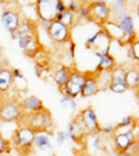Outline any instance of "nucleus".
Returning a JSON list of instances; mask_svg holds the SVG:
<instances>
[{
	"instance_id": "1",
	"label": "nucleus",
	"mask_w": 139,
	"mask_h": 156,
	"mask_svg": "<svg viewBox=\"0 0 139 156\" xmlns=\"http://www.w3.org/2000/svg\"><path fill=\"white\" fill-rule=\"evenodd\" d=\"M23 123L24 126H28L29 128H32L35 133H50V131L54 130V126H56L53 114L46 107H43L42 110L36 112V113L25 116ZM23 123L19 126H23Z\"/></svg>"
},
{
	"instance_id": "2",
	"label": "nucleus",
	"mask_w": 139,
	"mask_h": 156,
	"mask_svg": "<svg viewBox=\"0 0 139 156\" xmlns=\"http://www.w3.org/2000/svg\"><path fill=\"white\" fill-rule=\"evenodd\" d=\"M35 13L39 21H56L57 14L65 10L63 0H38L35 2Z\"/></svg>"
},
{
	"instance_id": "3",
	"label": "nucleus",
	"mask_w": 139,
	"mask_h": 156,
	"mask_svg": "<svg viewBox=\"0 0 139 156\" xmlns=\"http://www.w3.org/2000/svg\"><path fill=\"white\" fill-rule=\"evenodd\" d=\"M111 42H113V41L109 38V35H107L102 28H99L96 32L91 34V35L85 39L84 45L86 49H91L92 52L95 53V56L99 58L102 55L110 53Z\"/></svg>"
},
{
	"instance_id": "4",
	"label": "nucleus",
	"mask_w": 139,
	"mask_h": 156,
	"mask_svg": "<svg viewBox=\"0 0 139 156\" xmlns=\"http://www.w3.org/2000/svg\"><path fill=\"white\" fill-rule=\"evenodd\" d=\"M36 133L29 128L28 126H19L16 131L13 133V138L10 142L13 144V146L21 153H31L33 146V140H35Z\"/></svg>"
},
{
	"instance_id": "5",
	"label": "nucleus",
	"mask_w": 139,
	"mask_h": 156,
	"mask_svg": "<svg viewBox=\"0 0 139 156\" xmlns=\"http://www.w3.org/2000/svg\"><path fill=\"white\" fill-rule=\"evenodd\" d=\"M24 113L21 109L19 101L17 99H4L2 98L0 107V123H21Z\"/></svg>"
},
{
	"instance_id": "6",
	"label": "nucleus",
	"mask_w": 139,
	"mask_h": 156,
	"mask_svg": "<svg viewBox=\"0 0 139 156\" xmlns=\"http://www.w3.org/2000/svg\"><path fill=\"white\" fill-rule=\"evenodd\" d=\"M85 78H86V73L81 71L78 68H74L70 78H68L67 84L61 89H58L61 92V96H68V98H72V99L79 98L82 92V88H84Z\"/></svg>"
},
{
	"instance_id": "7",
	"label": "nucleus",
	"mask_w": 139,
	"mask_h": 156,
	"mask_svg": "<svg viewBox=\"0 0 139 156\" xmlns=\"http://www.w3.org/2000/svg\"><path fill=\"white\" fill-rule=\"evenodd\" d=\"M78 120V123L81 124V127L84 128V131L86 133V135H93V134H100V123L97 119V114L95 107L88 106L85 109H82L78 116L75 117Z\"/></svg>"
},
{
	"instance_id": "8",
	"label": "nucleus",
	"mask_w": 139,
	"mask_h": 156,
	"mask_svg": "<svg viewBox=\"0 0 139 156\" xmlns=\"http://www.w3.org/2000/svg\"><path fill=\"white\" fill-rule=\"evenodd\" d=\"M89 18L91 23L96 24L97 27H102L111 20V10L107 2L96 0L89 2Z\"/></svg>"
},
{
	"instance_id": "9",
	"label": "nucleus",
	"mask_w": 139,
	"mask_h": 156,
	"mask_svg": "<svg viewBox=\"0 0 139 156\" xmlns=\"http://www.w3.org/2000/svg\"><path fill=\"white\" fill-rule=\"evenodd\" d=\"M138 128V127H136ZM135 130H130V131H121V133H116L111 138H113V149L116 153L118 152H127V149L131 146V144L139 138L138 133Z\"/></svg>"
},
{
	"instance_id": "10",
	"label": "nucleus",
	"mask_w": 139,
	"mask_h": 156,
	"mask_svg": "<svg viewBox=\"0 0 139 156\" xmlns=\"http://www.w3.org/2000/svg\"><path fill=\"white\" fill-rule=\"evenodd\" d=\"M0 21H2L3 28L11 35L13 32H16L17 28L19 27V24L23 21V17H21V13H19L18 10L6 9L4 7L2 10V14H0Z\"/></svg>"
},
{
	"instance_id": "11",
	"label": "nucleus",
	"mask_w": 139,
	"mask_h": 156,
	"mask_svg": "<svg viewBox=\"0 0 139 156\" xmlns=\"http://www.w3.org/2000/svg\"><path fill=\"white\" fill-rule=\"evenodd\" d=\"M72 31L68 29L67 27L61 25L57 21H53L50 29L47 31V36L50 38V41L57 45H65V43L72 41Z\"/></svg>"
},
{
	"instance_id": "12",
	"label": "nucleus",
	"mask_w": 139,
	"mask_h": 156,
	"mask_svg": "<svg viewBox=\"0 0 139 156\" xmlns=\"http://www.w3.org/2000/svg\"><path fill=\"white\" fill-rule=\"evenodd\" d=\"M40 152L46 156H54V148L52 144V136L47 133H36L35 140H33L32 151Z\"/></svg>"
},
{
	"instance_id": "13",
	"label": "nucleus",
	"mask_w": 139,
	"mask_h": 156,
	"mask_svg": "<svg viewBox=\"0 0 139 156\" xmlns=\"http://www.w3.org/2000/svg\"><path fill=\"white\" fill-rule=\"evenodd\" d=\"M121 31L124 34V45H131L136 39V31H135V23H134V17L131 14H127L125 17L118 21Z\"/></svg>"
},
{
	"instance_id": "14",
	"label": "nucleus",
	"mask_w": 139,
	"mask_h": 156,
	"mask_svg": "<svg viewBox=\"0 0 139 156\" xmlns=\"http://www.w3.org/2000/svg\"><path fill=\"white\" fill-rule=\"evenodd\" d=\"M86 73V78L84 82V88L81 92V98L86 99V98L95 96L100 92L99 89V80H97V74L95 71H85Z\"/></svg>"
},
{
	"instance_id": "15",
	"label": "nucleus",
	"mask_w": 139,
	"mask_h": 156,
	"mask_svg": "<svg viewBox=\"0 0 139 156\" xmlns=\"http://www.w3.org/2000/svg\"><path fill=\"white\" fill-rule=\"evenodd\" d=\"M19 105H21V109H23V113L24 116H29L32 113H36V112L42 110L45 105H43V101L40 98L35 96V95H28L19 101Z\"/></svg>"
},
{
	"instance_id": "16",
	"label": "nucleus",
	"mask_w": 139,
	"mask_h": 156,
	"mask_svg": "<svg viewBox=\"0 0 139 156\" xmlns=\"http://www.w3.org/2000/svg\"><path fill=\"white\" fill-rule=\"evenodd\" d=\"M68 140L74 141L75 144H84L86 140V133L84 131V128L81 127V124L78 123L77 119H72L67 126V130H65Z\"/></svg>"
},
{
	"instance_id": "17",
	"label": "nucleus",
	"mask_w": 139,
	"mask_h": 156,
	"mask_svg": "<svg viewBox=\"0 0 139 156\" xmlns=\"http://www.w3.org/2000/svg\"><path fill=\"white\" fill-rule=\"evenodd\" d=\"M38 32V24L33 21V20H29V18H23L19 27L17 28L16 32L11 34V38L14 41L19 39L21 36H26V35H36Z\"/></svg>"
},
{
	"instance_id": "18",
	"label": "nucleus",
	"mask_w": 139,
	"mask_h": 156,
	"mask_svg": "<svg viewBox=\"0 0 139 156\" xmlns=\"http://www.w3.org/2000/svg\"><path fill=\"white\" fill-rule=\"evenodd\" d=\"M97 60H99V62H97V66H96V68L93 70L96 74H102V73H107V74H110L114 68L117 67V60H116V57H114L111 53L102 55Z\"/></svg>"
},
{
	"instance_id": "19",
	"label": "nucleus",
	"mask_w": 139,
	"mask_h": 156,
	"mask_svg": "<svg viewBox=\"0 0 139 156\" xmlns=\"http://www.w3.org/2000/svg\"><path fill=\"white\" fill-rule=\"evenodd\" d=\"M72 70H74L72 66L61 64V66H58L54 71H53L52 78H53V81H54V84L57 85L58 89H61V88L67 84V81H68V78H70V75H71Z\"/></svg>"
},
{
	"instance_id": "20",
	"label": "nucleus",
	"mask_w": 139,
	"mask_h": 156,
	"mask_svg": "<svg viewBox=\"0 0 139 156\" xmlns=\"http://www.w3.org/2000/svg\"><path fill=\"white\" fill-rule=\"evenodd\" d=\"M100 28L109 35V38H110L111 41H117L120 45H124V34H123V31H121L118 23L110 20V21H107L104 25H102Z\"/></svg>"
},
{
	"instance_id": "21",
	"label": "nucleus",
	"mask_w": 139,
	"mask_h": 156,
	"mask_svg": "<svg viewBox=\"0 0 139 156\" xmlns=\"http://www.w3.org/2000/svg\"><path fill=\"white\" fill-rule=\"evenodd\" d=\"M111 10V21H116L118 23L123 17H125L128 13V3L125 0H114L109 3Z\"/></svg>"
},
{
	"instance_id": "22",
	"label": "nucleus",
	"mask_w": 139,
	"mask_h": 156,
	"mask_svg": "<svg viewBox=\"0 0 139 156\" xmlns=\"http://www.w3.org/2000/svg\"><path fill=\"white\" fill-rule=\"evenodd\" d=\"M14 78L11 74V68L10 67H2L0 70V96H3L4 94L13 88Z\"/></svg>"
},
{
	"instance_id": "23",
	"label": "nucleus",
	"mask_w": 139,
	"mask_h": 156,
	"mask_svg": "<svg viewBox=\"0 0 139 156\" xmlns=\"http://www.w3.org/2000/svg\"><path fill=\"white\" fill-rule=\"evenodd\" d=\"M85 142H86L88 148H91L93 152H104L107 148L106 145V141H104L103 135L102 134H93V135H88L86 140H85Z\"/></svg>"
},
{
	"instance_id": "24",
	"label": "nucleus",
	"mask_w": 139,
	"mask_h": 156,
	"mask_svg": "<svg viewBox=\"0 0 139 156\" xmlns=\"http://www.w3.org/2000/svg\"><path fill=\"white\" fill-rule=\"evenodd\" d=\"M56 21H57V23H60L61 25L67 27L68 29H72V28H75V27L78 25L77 16H75L74 13H71V11H67V10H64L63 13L57 14Z\"/></svg>"
},
{
	"instance_id": "25",
	"label": "nucleus",
	"mask_w": 139,
	"mask_h": 156,
	"mask_svg": "<svg viewBox=\"0 0 139 156\" xmlns=\"http://www.w3.org/2000/svg\"><path fill=\"white\" fill-rule=\"evenodd\" d=\"M114 126H116V133L135 130L136 127H138V120H136L134 116H127V117H124L121 121H118L117 124H114Z\"/></svg>"
},
{
	"instance_id": "26",
	"label": "nucleus",
	"mask_w": 139,
	"mask_h": 156,
	"mask_svg": "<svg viewBox=\"0 0 139 156\" xmlns=\"http://www.w3.org/2000/svg\"><path fill=\"white\" fill-rule=\"evenodd\" d=\"M125 82L128 85V89H136L139 87V68L138 67L127 68Z\"/></svg>"
},
{
	"instance_id": "27",
	"label": "nucleus",
	"mask_w": 139,
	"mask_h": 156,
	"mask_svg": "<svg viewBox=\"0 0 139 156\" xmlns=\"http://www.w3.org/2000/svg\"><path fill=\"white\" fill-rule=\"evenodd\" d=\"M127 67L123 64H117V67L110 73V82H125Z\"/></svg>"
},
{
	"instance_id": "28",
	"label": "nucleus",
	"mask_w": 139,
	"mask_h": 156,
	"mask_svg": "<svg viewBox=\"0 0 139 156\" xmlns=\"http://www.w3.org/2000/svg\"><path fill=\"white\" fill-rule=\"evenodd\" d=\"M77 16V21L78 24H86L91 23V18H89V2H82L81 7L78 10V13L75 14Z\"/></svg>"
},
{
	"instance_id": "29",
	"label": "nucleus",
	"mask_w": 139,
	"mask_h": 156,
	"mask_svg": "<svg viewBox=\"0 0 139 156\" xmlns=\"http://www.w3.org/2000/svg\"><path fill=\"white\" fill-rule=\"evenodd\" d=\"M40 48H42V46H40V43H39V41H38V36H36V38L32 41V43L28 46V49L24 50V55H25V57H28V58H35L36 56L39 55Z\"/></svg>"
},
{
	"instance_id": "30",
	"label": "nucleus",
	"mask_w": 139,
	"mask_h": 156,
	"mask_svg": "<svg viewBox=\"0 0 139 156\" xmlns=\"http://www.w3.org/2000/svg\"><path fill=\"white\" fill-rule=\"evenodd\" d=\"M97 80H99V89H100V92L109 91V85H110V74H107V73L97 74Z\"/></svg>"
},
{
	"instance_id": "31",
	"label": "nucleus",
	"mask_w": 139,
	"mask_h": 156,
	"mask_svg": "<svg viewBox=\"0 0 139 156\" xmlns=\"http://www.w3.org/2000/svg\"><path fill=\"white\" fill-rule=\"evenodd\" d=\"M60 105H61L63 107H67V109L72 110V112H77V110H78L77 99H72V98L61 96V99H60Z\"/></svg>"
},
{
	"instance_id": "32",
	"label": "nucleus",
	"mask_w": 139,
	"mask_h": 156,
	"mask_svg": "<svg viewBox=\"0 0 139 156\" xmlns=\"http://www.w3.org/2000/svg\"><path fill=\"white\" fill-rule=\"evenodd\" d=\"M109 91H111L113 94H124L128 91V85L127 82H110Z\"/></svg>"
},
{
	"instance_id": "33",
	"label": "nucleus",
	"mask_w": 139,
	"mask_h": 156,
	"mask_svg": "<svg viewBox=\"0 0 139 156\" xmlns=\"http://www.w3.org/2000/svg\"><path fill=\"white\" fill-rule=\"evenodd\" d=\"M64 2V7L67 11H71V13L77 14L79 7H81L82 2H77V0H63Z\"/></svg>"
},
{
	"instance_id": "34",
	"label": "nucleus",
	"mask_w": 139,
	"mask_h": 156,
	"mask_svg": "<svg viewBox=\"0 0 139 156\" xmlns=\"http://www.w3.org/2000/svg\"><path fill=\"white\" fill-rule=\"evenodd\" d=\"M35 38H36V35H26V36H21L19 39H17L19 49H23V52H24L25 49H28V46L32 43V41Z\"/></svg>"
},
{
	"instance_id": "35",
	"label": "nucleus",
	"mask_w": 139,
	"mask_h": 156,
	"mask_svg": "<svg viewBox=\"0 0 139 156\" xmlns=\"http://www.w3.org/2000/svg\"><path fill=\"white\" fill-rule=\"evenodd\" d=\"M11 74H13V78H14V81H21V82H24V84H28L26 82V78H25V75H24V73H23V70L21 68H11Z\"/></svg>"
},
{
	"instance_id": "36",
	"label": "nucleus",
	"mask_w": 139,
	"mask_h": 156,
	"mask_svg": "<svg viewBox=\"0 0 139 156\" xmlns=\"http://www.w3.org/2000/svg\"><path fill=\"white\" fill-rule=\"evenodd\" d=\"M11 151V142L4 138V135L0 133V153H6Z\"/></svg>"
},
{
	"instance_id": "37",
	"label": "nucleus",
	"mask_w": 139,
	"mask_h": 156,
	"mask_svg": "<svg viewBox=\"0 0 139 156\" xmlns=\"http://www.w3.org/2000/svg\"><path fill=\"white\" fill-rule=\"evenodd\" d=\"M130 46H131L132 53H134V62L136 63V67L139 68V39L136 38Z\"/></svg>"
},
{
	"instance_id": "38",
	"label": "nucleus",
	"mask_w": 139,
	"mask_h": 156,
	"mask_svg": "<svg viewBox=\"0 0 139 156\" xmlns=\"http://www.w3.org/2000/svg\"><path fill=\"white\" fill-rule=\"evenodd\" d=\"M54 140H56V144H57L58 146H63L65 142H67L68 136H67V134H65V131H56Z\"/></svg>"
},
{
	"instance_id": "39",
	"label": "nucleus",
	"mask_w": 139,
	"mask_h": 156,
	"mask_svg": "<svg viewBox=\"0 0 139 156\" xmlns=\"http://www.w3.org/2000/svg\"><path fill=\"white\" fill-rule=\"evenodd\" d=\"M116 133V126L114 124H107L104 127H100V134L103 136H113Z\"/></svg>"
},
{
	"instance_id": "40",
	"label": "nucleus",
	"mask_w": 139,
	"mask_h": 156,
	"mask_svg": "<svg viewBox=\"0 0 139 156\" xmlns=\"http://www.w3.org/2000/svg\"><path fill=\"white\" fill-rule=\"evenodd\" d=\"M33 70H35V74H36V77L38 78H43L45 73H47V67H46L43 63H40V62H36Z\"/></svg>"
},
{
	"instance_id": "41",
	"label": "nucleus",
	"mask_w": 139,
	"mask_h": 156,
	"mask_svg": "<svg viewBox=\"0 0 139 156\" xmlns=\"http://www.w3.org/2000/svg\"><path fill=\"white\" fill-rule=\"evenodd\" d=\"M127 153L130 156H139V138H136V140L131 144V146L127 149Z\"/></svg>"
},
{
	"instance_id": "42",
	"label": "nucleus",
	"mask_w": 139,
	"mask_h": 156,
	"mask_svg": "<svg viewBox=\"0 0 139 156\" xmlns=\"http://www.w3.org/2000/svg\"><path fill=\"white\" fill-rule=\"evenodd\" d=\"M52 24H53V23H50V21H39L38 28H40L42 31L47 32L49 29H50V27H52Z\"/></svg>"
},
{
	"instance_id": "43",
	"label": "nucleus",
	"mask_w": 139,
	"mask_h": 156,
	"mask_svg": "<svg viewBox=\"0 0 139 156\" xmlns=\"http://www.w3.org/2000/svg\"><path fill=\"white\" fill-rule=\"evenodd\" d=\"M127 58H130L134 62V53H132V49H131L130 45H127Z\"/></svg>"
},
{
	"instance_id": "44",
	"label": "nucleus",
	"mask_w": 139,
	"mask_h": 156,
	"mask_svg": "<svg viewBox=\"0 0 139 156\" xmlns=\"http://www.w3.org/2000/svg\"><path fill=\"white\" fill-rule=\"evenodd\" d=\"M116 156H130V155H128V153H127V152H118Z\"/></svg>"
},
{
	"instance_id": "45",
	"label": "nucleus",
	"mask_w": 139,
	"mask_h": 156,
	"mask_svg": "<svg viewBox=\"0 0 139 156\" xmlns=\"http://www.w3.org/2000/svg\"><path fill=\"white\" fill-rule=\"evenodd\" d=\"M3 58V46L0 45V60Z\"/></svg>"
},
{
	"instance_id": "46",
	"label": "nucleus",
	"mask_w": 139,
	"mask_h": 156,
	"mask_svg": "<svg viewBox=\"0 0 139 156\" xmlns=\"http://www.w3.org/2000/svg\"><path fill=\"white\" fill-rule=\"evenodd\" d=\"M136 16H138V18H139V2H138V3H136Z\"/></svg>"
},
{
	"instance_id": "47",
	"label": "nucleus",
	"mask_w": 139,
	"mask_h": 156,
	"mask_svg": "<svg viewBox=\"0 0 139 156\" xmlns=\"http://www.w3.org/2000/svg\"><path fill=\"white\" fill-rule=\"evenodd\" d=\"M0 156H13L11 152H6V153H0Z\"/></svg>"
},
{
	"instance_id": "48",
	"label": "nucleus",
	"mask_w": 139,
	"mask_h": 156,
	"mask_svg": "<svg viewBox=\"0 0 139 156\" xmlns=\"http://www.w3.org/2000/svg\"><path fill=\"white\" fill-rule=\"evenodd\" d=\"M78 156H91L89 153H81V155H78Z\"/></svg>"
},
{
	"instance_id": "49",
	"label": "nucleus",
	"mask_w": 139,
	"mask_h": 156,
	"mask_svg": "<svg viewBox=\"0 0 139 156\" xmlns=\"http://www.w3.org/2000/svg\"><path fill=\"white\" fill-rule=\"evenodd\" d=\"M2 98L3 96H0V107H2Z\"/></svg>"
},
{
	"instance_id": "50",
	"label": "nucleus",
	"mask_w": 139,
	"mask_h": 156,
	"mask_svg": "<svg viewBox=\"0 0 139 156\" xmlns=\"http://www.w3.org/2000/svg\"><path fill=\"white\" fill-rule=\"evenodd\" d=\"M136 92H138V95H139V87H138V88H136Z\"/></svg>"
}]
</instances>
